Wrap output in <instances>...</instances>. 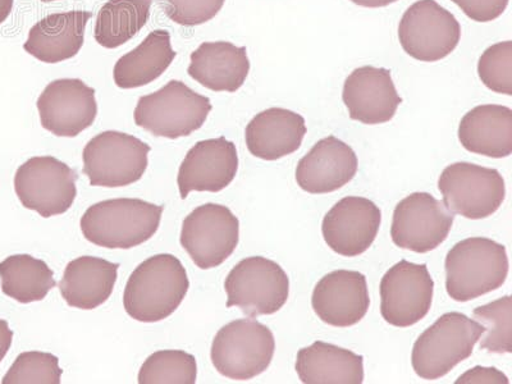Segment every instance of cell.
Segmentation results:
<instances>
[{
    "label": "cell",
    "instance_id": "cell-1",
    "mask_svg": "<svg viewBox=\"0 0 512 384\" xmlns=\"http://www.w3.org/2000/svg\"><path fill=\"white\" fill-rule=\"evenodd\" d=\"M189 287L186 269L175 255L150 256L128 278L123 306L132 319L157 323L180 308Z\"/></svg>",
    "mask_w": 512,
    "mask_h": 384
},
{
    "label": "cell",
    "instance_id": "cell-2",
    "mask_svg": "<svg viewBox=\"0 0 512 384\" xmlns=\"http://www.w3.org/2000/svg\"><path fill=\"white\" fill-rule=\"evenodd\" d=\"M163 209L162 205L140 199L100 201L91 205L82 216V235L100 248H136L157 233Z\"/></svg>",
    "mask_w": 512,
    "mask_h": 384
},
{
    "label": "cell",
    "instance_id": "cell-3",
    "mask_svg": "<svg viewBox=\"0 0 512 384\" xmlns=\"http://www.w3.org/2000/svg\"><path fill=\"white\" fill-rule=\"evenodd\" d=\"M446 291L459 303L478 299L502 287L509 276V256L504 245L486 237H470L448 251Z\"/></svg>",
    "mask_w": 512,
    "mask_h": 384
},
{
    "label": "cell",
    "instance_id": "cell-4",
    "mask_svg": "<svg viewBox=\"0 0 512 384\" xmlns=\"http://www.w3.org/2000/svg\"><path fill=\"white\" fill-rule=\"evenodd\" d=\"M484 327L465 314H443L416 340L411 355L415 373L425 381L445 377L473 354Z\"/></svg>",
    "mask_w": 512,
    "mask_h": 384
},
{
    "label": "cell",
    "instance_id": "cell-5",
    "mask_svg": "<svg viewBox=\"0 0 512 384\" xmlns=\"http://www.w3.org/2000/svg\"><path fill=\"white\" fill-rule=\"evenodd\" d=\"M212 109L207 96L195 93L182 81L172 80L155 93L141 96L134 120L154 136L176 140L203 127Z\"/></svg>",
    "mask_w": 512,
    "mask_h": 384
},
{
    "label": "cell",
    "instance_id": "cell-6",
    "mask_svg": "<svg viewBox=\"0 0 512 384\" xmlns=\"http://www.w3.org/2000/svg\"><path fill=\"white\" fill-rule=\"evenodd\" d=\"M276 340L271 329L258 320L237 319L219 329L212 344L210 358L223 377L249 381L271 365Z\"/></svg>",
    "mask_w": 512,
    "mask_h": 384
},
{
    "label": "cell",
    "instance_id": "cell-7",
    "mask_svg": "<svg viewBox=\"0 0 512 384\" xmlns=\"http://www.w3.org/2000/svg\"><path fill=\"white\" fill-rule=\"evenodd\" d=\"M152 148L137 137L105 131L86 144L82 152L84 173L91 186L125 187L144 176Z\"/></svg>",
    "mask_w": 512,
    "mask_h": 384
},
{
    "label": "cell",
    "instance_id": "cell-8",
    "mask_svg": "<svg viewBox=\"0 0 512 384\" xmlns=\"http://www.w3.org/2000/svg\"><path fill=\"white\" fill-rule=\"evenodd\" d=\"M224 290L227 308L236 306L254 318L280 312L290 295V280L280 264L264 256H250L228 273Z\"/></svg>",
    "mask_w": 512,
    "mask_h": 384
},
{
    "label": "cell",
    "instance_id": "cell-9",
    "mask_svg": "<svg viewBox=\"0 0 512 384\" xmlns=\"http://www.w3.org/2000/svg\"><path fill=\"white\" fill-rule=\"evenodd\" d=\"M438 189L448 210L475 221L491 217L506 199L501 173L473 163H454L443 169Z\"/></svg>",
    "mask_w": 512,
    "mask_h": 384
},
{
    "label": "cell",
    "instance_id": "cell-10",
    "mask_svg": "<svg viewBox=\"0 0 512 384\" xmlns=\"http://www.w3.org/2000/svg\"><path fill=\"white\" fill-rule=\"evenodd\" d=\"M77 175L54 157H34L17 169L15 191L26 209L43 218L61 216L76 199Z\"/></svg>",
    "mask_w": 512,
    "mask_h": 384
},
{
    "label": "cell",
    "instance_id": "cell-11",
    "mask_svg": "<svg viewBox=\"0 0 512 384\" xmlns=\"http://www.w3.org/2000/svg\"><path fill=\"white\" fill-rule=\"evenodd\" d=\"M180 241L196 267H219L239 245V218L224 205H200L182 223Z\"/></svg>",
    "mask_w": 512,
    "mask_h": 384
},
{
    "label": "cell",
    "instance_id": "cell-12",
    "mask_svg": "<svg viewBox=\"0 0 512 384\" xmlns=\"http://www.w3.org/2000/svg\"><path fill=\"white\" fill-rule=\"evenodd\" d=\"M461 39V26L436 0H419L408 8L399 25L402 49L420 62H438L450 56Z\"/></svg>",
    "mask_w": 512,
    "mask_h": 384
},
{
    "label": "cell",
    "instance_id": "cell-13",
    "mask_svg": "<svg viewBox=\"0 0 512 384\" xmlns=\"http://www.w3.org/2000/svg\"><path fill=\"white\" fill-rule=\"evenodd\" d=\"M454 221V213L443 201L428 192H414L393 212V244L414 253H429L446 241Z\"/></svg>",
    "mask_w": 512,
    "mask_h": 384
},
{
    "label": "cell",
    "instance_id": "cell-14",
    "mask_svg": "<svg viewBox=\"0 0 512 384\" xmlns=\"http://www.w3.org/2000/svg\"><path fill=\"white\" fill-rule=\"evenodd\" d=\"M433 294L434 281L427 264L401 260L382 278V317L393 327L414 326L431 310Z\"/></svg>",
    "mask_w": 512,
    "mask_h": 384
},
{
    "label": "cell",
    "instance_id": "cell-15",
    "mask_svg": "<svg viewBox=\"0 0 512 384\" xmlns=\"http://www.w3.org/2000/svg\"><path fill=\"white\" fill-rule=\"evenodd\" d=\"M41 126L58 137H76L98 116L95 90L79 79L50 82L39 96Z\"/></svg>",
    "mask_w": 512,
    "mask_h": 384
},
{
    "label": "cell",
    "instance_id": "cell-16",
    "mask_svg": "<svg viewBox=\"0 0 512 384\" xmlns=\"http://www.w3.org/2000/svg\"><path fill=\"white\" fill-rule=\"evenodd\" d=\"M381 222V209L372 200L347 196L324 217V241L335 253L354 258L373 245Z\"/></svg>",
    "mask_w": 512,
    "mask_h": 384
},
{
    "label": "cell",
    "instance_id": "cell-17",
    "mask_svg": "<svg viewBox=\"0 0 512 384\" xmlns=\"http://www.w3.org/2000/svg\"><path fill=\"white\" fill-rule=\"evenodd\" d=\"M239 171L236 145L226 137L199 141L186 154L178 172L182 200L192 191L219 192L232 184Z\"/></svg>",
    "mask_w": 512,
    "mask_h": 384
},
{
    "label": "cell",
    "instance_id": "cell-18",
    "mask_svg": "<svg viewBox=\"0 0 512 384\" xmlns=\"http://www.w3.org/2000/svg\"><path fill=\"white\" fill-rule=\"evenodd\" d=\"M342 100L351 120L364 125L390 122L402 103L391 72L373 66L359 67L351 72L345 81Z\"/></svg>",
    "mask_w": 512,
    "mask_h": 384
},
{
    "label": "cell",
    "instance_id": "cell-19",
    "mask_svg": "<svg viewBox=\"0 0 512 384\" xmlns=\"http://www.w3.org/2000/svg\"><path fill=\"white\" fill-rule=\"evenodd\" d=\"M312 306L318 318L329 326H355L370 306L367 277L346 269L327 274L314 288Z\"/></svg>",
    "mask_w": 512,
    "mask_h": 384
},
{
    "label": "cell",
    "instance_id": "cell-20",
    "mask_svg": "<svg viewBox=\"0 0 512 384\" xmlns=\"http://www.w3.org/2000/svg\"><path fill=\"white\" fill-rule=\"evenodd\" d=\"M358 167V157L351 146L328 136L297 164L296 182L309 194H328L354 180Z\"/></svg>",
    "mask_w": 512,
    "mask_h": 384
},
{
    "label": "cell",
    "instance_id": "cell-21",
    "mask_svg": "<svg viewBox=\"0 0 512 384\" xmlns=\"http://www.w3.org/2000/svg\"><path fill=\"white\" fill-rule=\"evenodd\" d=\"M187 73L216 93H236L250 72L248 50L228 41H207L191 53Z\"/></svg>",
    "mask_w": 512,
    "mask_h": 384
},
{
    "label": "cell",
    "instance_id": "cell-22",
    "mask_svg": "<svg viewBox=\"0 0 512 384\" xmlns=\"http://www.w3.org/2000/svg\"><path fill=\"white\" fill-rule=\"evenodd\" d=\"M93 12L53 13L31 27L24 49L40 62L56 64L79 54Z\"/></svg>",
    "mask_w": 512,
    "mask_h": 384
},
{
    "label": "cell",
    "instance_id": "cell-23",
    "mask_svg": "<svg viewBox=\"0 0 512 384\" xmlns=\"http://www.w3.org/2000/svg\"><path fill=\"white\" fill-rule=\"evenodd\" d=\"M305 135V118L285 108H269L256 114L245 130L249 152L264 160H277L297 152Z\"/></svg>",
    "mask_w": 512,
    "mask_h": 384
},
{
    "label": "cell",
    "instance_id": "cell-24",
    "mask_svg": "<svg viewBox=\"0 0 512 384\" xmlns=\"http://www.w3.org/2000/svg\"><path fill=\"white\" fill-rule=\"evenodd\" d=\"M120 265L96 256H80L64 269L59 290L71 308L93 310L112 296Z\"/></svg>",
    "mask_w": 512,
    "mask_h": 384
},
{
    "label": "cell",
    "instance_id": "cell-25",
    "mask_svg": "<svg viewBox=\"0 0 512 384\" xmlns=\"http://www.w3.org/2000/svg\"><path fill=\"white\" fill-rule=\"evenodd\" d=\"M461 145L470 153L501 159L512 154V111L505 105H478L459 126Z\"/></svg>",
    "mask_w": 512,
    "mask_h": 384
},
{
    "label": "cell",
    "instance_id": "cell-26",
    "mask_svg": "<svg viewBox=\"0 0 512 384\" xmlns=\"http://www.w3.org/2000/svg\"><path fill=\"white\" fill-rule=\"evenodd\" d=\"M296 372L305 384H361L364 358L323 341L297 352Z\"/></svg>",
    "mask_w": 512,
    "mask_h": 384
},
{
    "label": "cell",
    "instance_id": "cell-27",
    "mask_svg": "<svg viewBox=\"0 0 512 384\" xmlns=\"http://www.w3.org/2000/svg\"><path fill=\"white\" fill-rule=\"evenodd\" d=\"M176 56L169 32L154 30L143 43L118 59L113 68V80L120 89L149 85L168 70Z\"/></svg>",
    "mask_w": 512,
    "mask_h": 384
},
{
    "label": "cell",
    "instance_id": "cell-28",
    "mask_svg": "<svg viewBox=\"0 0 512 384\" xmlns=\"http://www.w3.org/2000/svg\"><path fill=\"white\" fill-rule=\"evenodd\" d=\"M0 281L3 294L21 304L44 300L57 286L48 264L27 254L12 255L3 260L0 263Z\"/></svg>",
    "mask_w": 512,
    "mask_h": 384
},
{
    "label": "cell",
    "instance_id": "cell-29",
    "mask_svg": "<svg viewBox=\"0 0 512 384\" xmlns=\"http://www.w3.org/2000/svg\"><path fill=\"white\" fill-rule=\"evenodd\" d=\"M153 0H109L100 8L94 29L96 43L116 49L148 24Z\"/></svg>",
    "mask_w": 512,
    "mask_h": 384
},
{
    "label": "cell",
    "instance_id": "cell-30",
    "mask_svg": "<svg viewBox=\"0 0 512 384\" xmlns=\"http://www.w3.org/2000/svg\"><path fill=\"white\" fill-rule=\"evenodd\" d=\"M198 365L194 355L182 350L154 352L139 373L140 384H195Z\"/></svg>",
    "mask_w": 512,
    "mask_h": 384
},
{
    "label": "cell",
    "instance_id": "cell-31",
    "mask_svg": "<svg viewBox=\"0 0 512 384\" xmlns=\"http://www.w3.org/2000/svg\"><path fill=\"white\" fill-rule=\"evenodd\" d=\"M474 318L484 327L487 333L480 342V349L492 354H510L512 352V304L511 296L507 295L474 309Z\"/></svg>",
    "mask_w": 512,
    "mask_h": 384
},
{
    "label": "cell",
    "instance_id": "cell-32",
    "mask_svg": "<svg viewBox=\"0 0 512 384\" xmlns=\"http://www.w3.org/2000/svg\"><path fill=\"white\" fill-rule=\"evenodd\" d=\"M63 370L57 356L49 352L27 351L17 356L4 376L3 384H59Z\"/></svg>",
    "mask_w": 512,
    "mask_h": 384
},
{
    "label": "cell",
    "instance_id": "cell-33",
    "mask_svg": "<svg viewBox=\"0 0 512 384\" xmlns=\"http://www.w3.org/2000/svg\"><path fill=\"white\" fill-rule=\"evenodd\" d=\"M478 75L489 90L512 95V43L502 41L489 47L478 62Z\"/></svg>",
    "mask_w": 512,
    "mask_h": 384
},
{
    "label": "cell",
    "instance_id": "cell-34",
    "mask_svg": "<svg viewBox=\"0 0 512 384\" xmlns=\"http://www.w3.org/2000/svg\"><path fill=\"white\" fill-rule=\"evenodd\" d=\"M226 0H158L164 13L175 24L191 27L213 20Z\"/></svg>",
    "mask_w": 512,
    "mask_h": 384
},
{
    "label": "cell",
    "instance_id": "cell-35",
    "mask_svg": "<svg viewBox=\"0 0 512 384\" xmlns=\"http://www.w3.org/2000/svg\"><path fill=\"white\" fill-rule=\"evenodd\" d=\"M466 16L475 22H491L500 17L509 6V0H451Z\"/></svg>",
    "mask_w": 512,
    "mask_h": 384
},
{
    "label": "cell",
    "instance_id": "cell-36",
    "mask_svg": "<svg viewBox=\"0 0 512 384\" xmlns=\"http://www.w3.org/2000/svg\"><path fill=\"white\" fill-rule=\"evenodd\" d=\"M456 383L509 384L510 381L504 373L500 372V370H497L496 368L475 367L457 379Z\"/></svg>",
    "mask_w": 512,
    "mask_h": 384
},
{
    "label": "cell",
    "instance_id": "cell-37",
    "mask_svg": "<svg viewBox=\"0 0 512 384\" xmlns=\"http://www.w3.org/2000/svg\"><path fill=\"white\" fill-rule=\"evenodd\" d=\"M13 332L9 328L6 320L0 319V363L6 358L9 349H11Z\"/></svg>",
    "mask_w": 512,
    "mask_h": 384
},
{
    "label": "cell",
    "instance_id": "cell-38",
    "mask_svg": "<svg viewBox=\"0 0 512 384\" xmlns=\"http://www.w3.org/2000/svg\"><path fill=\"white\" fill-rule=\"evenodd\" d=\"M356 6L367 8H382L390 6V4L399 2V0H351Z\"/></svg>",
    "mask_w": 512,
    "mask_h": 384
},
{
    "label": "cell",
    "instance_id": "cell-39",
    "mask_svg": "<svg viewBox=\"0 0 512 384\" xmlns=\"http://www.w3.org/2000/svg\"><path fill=\"white\" fill-rule=\"evenodd\" d=\"M15 0H0V25L11 16Z\"/></svg>",
    "mask_w": 512,
    "mask_h": 384
},
{
    "label": "cell",
    "instance_id": "cell-40",
    "mask_svg": "<svg viewBox=\"0 0 512 384\" xmlns=\"http://www.w3.org/2000/svg\"><path fill=\"white\" fill-rule=\"evenodd\" d=\"M41 2L52 3V2H57V0H41Z\"/></svg>",
    "mask_w": 512,
    "mask_h": 384
}]
</instances>
